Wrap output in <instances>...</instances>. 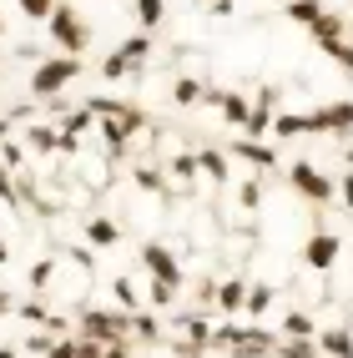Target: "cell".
I'll use <instances>...</instances> for the list:
<instances>
[{"instance_id":"f907efd6","label":"cell","mask_w":353,"mask_h":358,"mask_svg":"<svg viewBox=\"0 0 353 358\" xmlns=\"http://www.w3.org/2000/svg\"><path fill=\"white\" fill-rule=\"evenodd\" d=\"M6 262H10V243L0 237V268H6Z\"/></svg>"},{"instance_id":"d590c367","label":"cell","mask_w":353,"mask_h":358,"mask_svg":"<svg viewBox=\"0 0 353 358\" xmlns=\"http://www.w3.org/2000/svg\"><path fill=\"white\" fill-rule=\"evenodd\" d=\"M172 298H177V288H172V282L152 278V293H147V303H152V308H172Z\"/></svg>"},{"instance_id":"ac0fdd59","label":"cell","mask_w":353,"mask_h":358,"mask_svg":"<svg viewBox=\"0 0 353 358\" xmlns=\"http://www.w3.org/2000/svg\"><path fill=\"white\" fill-rule=\"evenodd\" d=\"M131 182L141 187V192L167 197V172H161V166H152V162H136V166H131Z\"/></svg>"},{"instance_id":"2e32d148","label":"cell","mask_w":353,"mask_h":358,"mask_svg":"<svg viewBox=\"0 0 353 358\" xmlns=\"http://www.w3.org/2000/svg\"><path fill=\"white\" fill-rule=\"evenodd\" d=\"M273 136H278V141L308 136V111H278V116H273Z\"/></svg>"},{"instance_id":"4fadbf2b","label":"cell","mask_w":353,"mask_h":358,"mask_svg":"<svg viewBox=\"0 0 353 358\" xmlns=\"http://www.w3.org/2000/svg\"><path fill=\"white\" fill-rule=\"evenodd\" d=\"M318 348L323 358H353V328H318Z\"/></svg>"},{"instance_id":"6da1fadb","label":"cell","mask_w":353,"mask_h":358,"mask_svg":"<svg viewBox=\"0 0 353 358\" xmlns=\"http://www.w3.org/2000/svg\"><path fill=\"white\" fill-rule=\"evenodd\" d=\"M45 41H56L61 56H86L91 51V26L81 20V10L71 0H56L51 20H45Z\"/></svg>"},{"instance_id":"5bb4252c","label":"cell","mask_w":353,"mask_h":358,"mask_svg":"<svg viewBox=\"0 0 353 358\" xmlns=\"http://www.w3.org/2000/svg\"><path fill=\"white\" fill-rule=\"evenodd\" d=\"M197 166H202V177H212L217 187L232 177V166H227V147H202V152H197Z\"/></svg>"},{"instance_id":"816d5d0a","label":"cell","mask_w":353,"mask_h":358,"mask_svg":"<svg viewBox=\"0 0 353 358\" xmlns=\"http://www.w3.org/2000/svg\"><path fill=\"white\" fill-rule=\"evenodd\" d=\"M343 162H348V172H353V147H348V152H343Z\"/></svg>"},{"instance_id":"b9f144b4","label":"cell","mask_w":353,"mask_h":358,"mask_svg":"<svg viewBox=\"0 0 353 358\" xmlns=\"http://www.w3.org/2000/svg\"><path fill=\"white\" fill-rule=\"evenodd\" d=\"M338 197H343V207L353 212V172H343V177H338Z\"/></svg>"},{"instance_id":"3957f363","label":"cell","mask_w":353,"mask_h":358,"mask_svg":"<svg viewBox=\"0 0 353 358\" xmlns=\"http://www.w3.org/2000/svg\"><path fill=\"white\" fill-rule=\"evenodd\" d=\"M81 338L91 343H131V313H106V308H81L76 323Z\"/></svg>"},{"instance_id":"8992f818","label":"cell","mask_w":353,"mask_h":358,"mask_svg":"<svg viewBox=\"0 0 353 358\" xmlns=\"http://www.w3.org/2000/svg\"><path fill=\"white\" fill-rule=\"evenodd\" d=\"M308 136H353V101H328L308 111Z\"/></svg>"},{"instance_id":"7dc6e473","label":"cell","mask_w":353,"mask_h":358,"mask_svg":"<svg viewBox=\"0 0 353 358\" xmlns=\"http://www.w3.org/2000/svg\"><path fill=\"white\" fill-rule=\"evenodd\" d=\"M6 313H15V298H10L6 288H0V318H6Z\"/></svg>"},{"instance_id":"484cf974","label":"cell","mask_w":353,"mask_h":358,"mask_svg":"<svg viewBox=\"0 0 353 358\" xmlns=\"http://www.w3.org/2000/svg\"><path fill=\"white\" fill-rule=\"evenodd\" d=\"M282 10H288V20H298V26H313L328 6L323 0H282Z\"/></svg>"},{"instance_id":"74e56055","label":"cell","mask_w":353,"mask_h":358,"mask_svg":"<svg viewBox=\"0 0 353 358\" xmlns=\"http://www.w3.org/2000/svg\"><path fill=\"white\" fill-rule=\"evenodd\" d=\"M111 293H116V303H122L127 313H136V308H141V303H136V288H131L127 278H116V282H111Z\"/></svg>"},{"instance_id":"4316f807","label":"cell","mask_w":353,"mask_h":358,"mask_svg":"<svg viewBox=\"0 0 353 358\" xmlns=\"http://www.w3.org/2000/svg\"><path fill=\"white\" fill-rule=\"evenodd\" d=\"M268 308H273V282H252V288H247V308H243V313L257 323V318L268 313Z\"/></svg>"},{"instance_id":"c3c4849f","label":"cell","mask_w":353,"mask_h":358,"mask_svg":"<svg viewBox=\"0 0 353 358\" xmlns=\"http://www.w3.org/2000/svg\"><path fill=\"white\" fill-rule=\"evenodd\" d=\"M10 127H15V116L6 111V116H0V141H6V136H10Z\"/></svg>"},{"instance_id":"f546056e","label":"cell","mask_w":353,"mask_h":358,"mask_svg":"<svg viewBox=\"0 0 353 358\" xmlns=\"http://www.w3.org/2000/svg\"><path fill=\"white\" fill-rule=\"evenodd\" d=\"M51 278H56V262H51V257H36V262H31V273H26L31 293H45V288H51Z\"/></svg>"},{"instance_id":"f35d334b","label":"cell","mask_w":353,"mask_h":358,"mask_svg":"<svg viewBox=\"0 0 353 358\" xmlns=\"http://www.w3.org/2000/svg\"><path fill=\"white\" fill-rule=\"evenodd\" d=\"M15 313L26 318V323H36V328H45V323H51V313H45V303H15Z\"/></svg>"},{"instance_id":"83f0119b","label":"cell","mask_w":353,"mask_h":358,"mask_svg":"<svg viewBox=\"0 0 353 358\" xmlns=\"http://www.w3.org/2000/svg\"><path fill=\"white\" fill-rule=\"evenodd\" d=\"M76 338H81V333H76ZM76 358H131V343H91V338H81Z\"/></svg>"},{"instance_id":"681fc988","label":"cell","mask_w":353,"mask_h":358,"mask_svg":"<svg viewBox=\"0 0 353 358\" xmlns=\"http://www.w3.org/2000/svg\"><path fill=\"white\" fill-rule=\"evenodd\" d=\"M0 358H20V348L15 343H0Z\"/></svg>"},{"instance_id":"1f68e13d","label":"cell","mask_w":353,"mask_h":358,"mask_svg":"<svg viewBox=\"0 0 353 358\" xmlns=\"http://www.w3.org/2000/svg\"><path fill=\"white\" fill-rule=\"evenodd\" d=\"M0 166H10V172H15V166H26V141H15V136L0 141Z\"/></svg>"},{"instance_id":"f1b7e54d","label":"cell","mask_w":353,"mask_h":358,"mask_svg":"<svg viewBox=\"0 0 353 358\" xmlns=\"http://www.w3.org/2000/svg\"><path fill=\"white\" fill-rule=\"evenodd\" d=\"M282 338H318V323L308 313H288L282 318Z\"/></svg>"},{"instance_id":"836d02e7","label":"cell","mask_w":353,"mask_h":358,"mask_svg":"<svg viewBox=\"0 0 353 358\" xmlns=\"http://www.w3.org/2000/svg\"><path fill=\"white\" fill-rule=\"evenodd\" d=\"M15 6H20V15H26V20H41V26H45L51 10H56V0H15Z\"/></svg>"},{"instance_id":"f5cc1de1","label":"cell","mask_w":353,"mask_h":358,"mask_svg":"<svg viewBox=\"0 0 353 358\" xmlns=\"http://www.w3.org/2000/svg\"><path fill=\"white\" fill-rule=\"evenodd\" d=\"M348 45H353V26H348Z\"/></svg>"},{"instance_id":"e0dca14e","label":"cell","mask_w":353,"mask_h":358,"mask_svg":"<svg viewBox=\"0 0 353 358\" xmlns=\"http://www.w3.org/2000/svg\"><path fill=\"white\" fill-rule=\"evenodd\" d=\"M217 111H222V122H227L232 131H247V122H252V106H247V101L238 96V91H227Z\"/></svg>"},{"instance_id":"7c38bea8","label":"cell","mask_w":353,"mask_h":358,"mask_svg":"<svg viewBox=\"0 0 353 358\" xmlns=\"http://www.w3.org/2000/svg\"><path fill=\"white\" fill-rule=\"evenodd\" d=\"M26 147L51 157V152H61V147H66V131H61L56 122H31V127H26Z\"/></svg>"},{"instance_id":"ee69618b","label":"cell","mask_w":353,"mask_h":358,"mask_svg":"<svg viewBox=\"0 0 353 358\" xmlns=\"http://www.w3.org/2000/svg\"><path fill=\"white\" fill-rule=\"evenodd\" d=\"M202 6H207L212 15H232V10H238V6H232V0H202Z\"/></svg>"},{"instance_id":"9c48e42d","label":"cell","mask_w":353,"mask_h":358,"mask_svg":"<svg viewBox=\"0 0 353 358\" xmlns=\"http://www.w3.org/2000/svg\"><path fill=\"white\" fill-rule=\"evenodd\" d=\"M227 157L247 162L252 172H273V166H278V152L268 147V141H257V136H238V141H232V147H227Z\"/></svg>"},{"instance_id":"8fae6325","label":"cell","mask_w":353,"mask_h":358,"mask_svg":"<svg viewBox=\"0 0 353 358\" xmlns=\"http://www.w3.org/2000/svg\"><path fill=\"white\" fill-rule=\"evenodd\" d=\"M247 288H252L247 278H222L217 282V313L222 318H238L243 308H247Z\"/></svg>"},{"instance_id":"d6986e66","label":"cell","mask_w":353,"mask_h":358,"mask_svg":"<svg viewBox=\"0 0 353 358\" xmlns=\"http://www.w3.org/2000/svg\"><path fill=\"white\" fill-rule=\"evenodd\" d=\"M131 338L136 343H161V323H157L152 308H136L131 313Z\"/></svg>"},{"instance_id":"7402d4cb","label":"cell","mask_w":353,"mask_h":358,"mask_svg":"<svg viewBox=\"0 0 353 358\" xmlns=\"http://www.w3.org/2000/svg\"><path fill=\"white\" fill-rule=\"evenodd\" d=\"M177 328L187 333V343H202V348H212V323H207L202 313H182V318H177Z\"/></svg>"},{"instance_id":"8d00e7d4","label":"cell","mask_w":353,"mask_h":358,"mask_svg":"<svg viewBox=\"0 0 353 358\" xmlns=\"http://www.w3.org/2000/svg\"><path fill=\"white\" fill-rule=\"evenodd\" d=\"M0 202H6V207L20 202V182L10 177V166H0Z\"/></svg>"},{"instance_id":"60d3db41","label":"cell","mask_w":353,"mask_h":358,"mask_svg":"<svg viewBox=\"0 0 353 358\" xmlns=\"http://www.w3.org/2000/svg\"><path fill=\"white\" fill-rule=\"evenodd\" d=\"M197 303L202 308H217V278H202L197 282Z\"/></svg>"},{"instance_id":"ab89813d","label":"cell","mask_w":353,"mask_h":358,"mask_svg":"<svg viewBox=\"0 0 353 358\" xmlns=\"http://www.w3.org/2000/svg\"><path fill=\"white\" fill-rule=\"evenodd\" d=\"M76 353H81V338H56L45 358H76Z\"/></svg>"},{"instance_id":"277c9868","label":"cell","mask_w":353,"mask_h":358,"mask_svg":"<svg viewBox=\"0 0 353 358\" xmlns=\"http://www.w3.org/2000/svg\"><path fill=\"white\" fill-rule=\"evenodd\" d=\"M288 187L293 192H303L313 207H328L338 197V177H323L318 166H313V157H298L293 166H288Z\"/></svg>"},{"instance_id":"30bf717a","label":"cell","mask_w":353,"mask_h":358,"mask_svg":"<svg viewBox=\"0 0 353 358\" xmlns=\"http://www.w3.org/2000/svg\"><path fill=\"white\" fill-rule=\"evenodd\" d=\"M273 116H278V86H263V91H257V106H252V122H247L243 136H257V141H263V136L273 131Z\"/></svg>"},{"instance_id":"e575fe53","label":"cell","mask_w":353,"mask_h":358,"mask_svg":"<svg viewBox=\"0 0 353 358\" xmlns=\"http://www.w3.org/2000/svg\"><path fill=\"white\" fill-rule=\"evenodd\" d=\"M61 338V333H51V328H36L31 333V338H26V353H36V358H45V353H51V343Z\"/></svg>"},{"instance_id":"9a60e30c","label":"cell","mask_w":353,"mask_h":358,"mask_svg":"<svg viewBox=\"0 0 353 358\" xmlns=\"http://www.w3.org/2000/svg\"><path fill=\"white\" fill-rule=\"evenodd\" d=\"M86 243L106 252V248H116V243H122V227H116L111 217H86Z\"/></svg>"},{"instance_id":"ba28073f","label":"cell","mask_w":353,"mask_h":358,"mask_svg":"<svg viewBox=\"0 0 353 358\" xmlns=\"http://www.w3.org/2000/svg\"><path fill=\"white\" fill-rule=\"evenodd\" d=\"M141 268L152 278H161V282H172V288H182V262L167 243H141Z\"/></svg>"},{"instance_id":"5b68a950","label":"cell","mask_w":353,"mask_h":358,"mask_svg":"<svg viewBox=\"0 0 353 358\" xmlns=\"http://www.w3.org/2000/svg\"><path fill=\"white\" fill-rule=\"evenodd\" d=\"M147 56H152V31H136L131 41H122V45H116V51L101 61V76H106V81H122L127 71H136Z\"/></svg>"},{"instance_id":"f6af8a7d","label":"cell","mask_w":353,"mask_h":358,"mask_svg":"<svg viewBox=\"0 0 353 358\" xmlns=\"http://www.w3.org/2000/svg\"><path fill=\"white\" fill-rule=\"evenodd\" d=\"M172 353H177V358H202V353H207V348H202V343H177V348H172Z\"/></svg>"},{"instance_id":"7a4b0ae2","label":"cell","mask_w":353,"mask_h":358,"mask_svg":"<svg viewBox=\"0 0 353 358\" xmlns=\"http://www.w3.org/2000/svg\"><path fill=\"white\" fill-rule=\"evenodd\" d=\"M81 66H86V56H41V66L31 71V101H51V96H61V91L71 86V81H76L81 76Z\"/></svg>"},{"instance_id":"603a6c76","label":"cell","mask_w":353,"mask_h":358,"mask_svg":"<svg viewBox=\"0 0 353 358\" xmlns=\"http://www.w3.org/2000/svg\"><path fill=\"white\" fill-rule=\"evenodd\" d=\"M273 358H323V348H318V338H278Z\"/></svg>"},{"instance_id":"db71d44e","label":"cell","mask_w":353,"mask_h":358,"mask_svg":"<svg viewBox=\"0 0 353 358\" xmlns=\"http://www.w3.org/2000/svg\"><path fill=\"white\" fill-rule=\"evenodd\" d=\"M0 36H6V20H0Z\"/></svg>"},{"instance_id":"7bdbcfd3","label":"cell","mask_w":353,"mask_h":358,"mask_svg":"<svg viewBox=\"0 0 353 358\" xmlns=\"http://www.w3.org/2000/svg\"><path fill=\"white\" fill-rule=\"evenodd\" d=\"M66 252H71V257H76V262H81V268H86V273H91V268H96V257H91V248H66Z\"/></svg>"},{"instance_id":"4dcf8cb0","label":"cell","mask_w":353,"mask_h":358,"mask_svg":"<svg viewBox=\"0 0 353 358\" xmlns=\"http://www.w3.org/2000/svg\"><path fill=\"white\" fill-rule=\"evenodd\" d=\"M238 207H243V212H257V207H263V182H257V177H247V182L238 187Z\"/></svg>"},{"instance_id":"d6a6232c","label":"cell","mask_w":353,"mask_h":358,"mask_svg":"<svg viewBox=\"0 0 353 358\" xmlns=\"http://www.w3.org/2000/svg\"><path fill=\"white\" fill-rule=\"evenodd\" d=\"M318 51H323V56H333L343 71H353V45H348V36H343V41H323Z\"/></svg>"},{"instance_id":"52a82bcc","label":"cell","mask_w":353,"mask_h":358,"mask_svg":"<svg viewBox=\"0 0 353 358\" xmlns=\"http://www.w3.org/2000/svg\"><path fill=\"white\" fill-rule=\"evenodd\" d=\"M338 252H343V237L323 232V227H313V232H308V243H303V262H308L313 273H333Z\"/></svg>"},{"instance_id":"ffe728a7","label":"cell","mask_w":353,"mask_h":358,"mask_svg":"<svg viewBox=\"0 0 353 358\" xmlns=\"http://www.w3.org/2000/svg\"><path fill=\"white\" fill-rule=\"evenodd\" d=\"M313 45H323V41H343L348 36V26H343V15H333V10H323L318 20H313Z\"/></svg>"},{"instance_id":"d4e9b609","label":"cell","mask_w":353,"mask_h":358,"mask_svg":"<svg viewBox=\"0 0 353 358\" xmlns=\"http://www.w3.org/2000/svg\"><path fill=\"white\" fill-rule=\"evenodd\" d=\"M202 91H207V86H202L197 76H177V81H172V101H177V106H202Z\"/></svg>"},{"instance_id":"bcb514c9","label":"cell","mask_w":353,"mask_h":358,"mask_svg":"<svg viewBox=\"0 0 353 358\" xmlns=\"http://www.w3.org/2000/svg\"><path fill=\"white\" fill-rule=\"evenodd\" d=\"M222 96H227V91H217V86H207V91H202V106H222Z\"/></svg>"},{"instance_id":"44dd1931","label":"cell","mask_w":353,"mask_h":358,"mask_svg":"<svg viewBox=\"0 0 353 358\" xmlns=\"http://www.w3.org/2000/svg\"><path fill=\"white\" fill-rule=\"evenodd\" d=\"M131 10H136L141 31H157L161 20H167V0H131Z\"/></svg>"},{"instance_id":"cb8c5ba5","label":"cell","mask_w":353,"mask_h":358,"mask_svg":"<svg viewBox=\"0 0 353 358\" xmlns=\"http://www.w3.org/2000/svg\"><path fill=\"white\" fill-rule=\"evenodd\" d=\"M167 172H172V182L192 187V182H197V172H202V166H197V152H177V157L167 162Z\"/></svg>"}]
</instances>
